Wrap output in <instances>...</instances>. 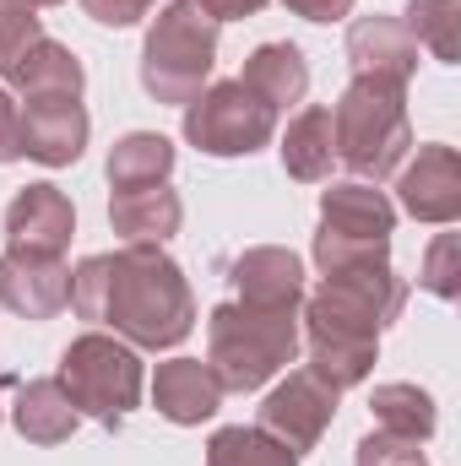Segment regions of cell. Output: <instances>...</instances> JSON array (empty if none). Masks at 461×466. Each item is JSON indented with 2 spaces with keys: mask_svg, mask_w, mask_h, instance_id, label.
Wrapping results in <instances>:
<instances>
[{
  "mask_svg": "<svg viewBox=\"0 0 461 466\" xmlns=\"http://www.w3.org/2000/svg\"><path fill=\"white\" fill-rule=\"evenodd\" d=\"M71 309L82 320L115 326L119 342L147 352L179 348L196 331V293L163 244H125L115 255H87L71 271Z\"/></svg>",
  "mask_w": 461,
  "mask_h": 466,
  "instance_id": "cell-1",
  "label": "cell"
},
{
  "mask_svg": "<svg viewBox=\"0 0 461 466\" xmlns=\"http://www.w3.org/2000/svg\"><path fill=\"white\" fill-rule=\"evenodd\" d=\"M407 309V282L396 277L391 260H358L343 271H321V288L304 293L299 320H304V348L310 363L332 390H353L369 380L380 331L402 320Z\"/></svg>",
  "mask_w": 461,
  "mask_h": 466,
  "instance_id": "cell-2",
  "label": "cell"
},
{
  "mask_svg": "<svg viewBox=\"0 0 461 466\" xmlns=\"http://www.w3.org/2000/svg\"><path fill=\"white\" fill-rule=\"evenodd\" d=\"M293 358H299V309H261L229 299L207 315V369L218 374L223 396L261 390Z\"/></svg>",
  "mask_w": 461,
  "mask_h": 466,
  "instance_id": "cell-3",
  "label": "cell"
},
{
  "mask_svg": "<svg viewBox=\"0 0 461 466\" xmlns=\"http://www.w3.org/2000/svg\"><path fill=\"white\" fill-rule=\"evenodd\" d=\"M332 141H337V163L353 179H369V185L391 179L402 168V157L413 152L407 87L353 76L343 98L332 104Z\"/></svg>",
  "mask_w": 461,
  "mask_h": 466,
  "instance_id": "cell-4",
  "label": "cell"
},
{
  "mask_svg": "<svg viewBox=\"0 0 461 466\" xmlns=\"http://www.w3.org/2000/svg\"><path fill=\"white\" fill-rule=\"evenodd\" d=\"M212 66H218V22L201 11V0H169L158 11V22L147 27V44H141L147 98L185 109L212 82Z\"/></svg>",
  "mask_w": 461,
  "mask_h": 466,
  "instance_id": "cell-5",
  "label": "cell"
},
{
  "mask_svg": "<svg viewBox=\"0 0 461 466\" xmlns=\"http://www.w3.org/2000/svg\"><path fill=\"white\" fill-rule=\"evenodd\" d=\"M71 396V407L104 429H119L136 401H141V358L130 342L104 337V331H87L77 337L71 348L60 352V374H55Z\"/></svg>",
  "mask_w": 461,
  "mask_h": 466,
  "instance_id": "cell-6",
  "label": "cell"
},
{
  "mask_svg": "<svg viewBox=\"0 0 461 466\" xmlns=\"http://www.w3.org/2000/svg\"><path fill=\"white\" fill-rule=\"evenodd\" d=\"M396 207L369 179H337L321 196V233H315V266L343 271L358 260H391Z\"/></svg>",
  "mask_w": 461,
  "mask_h": 466,
  "instance_id": "cell-7",
  "label": "cell"
},
{
  "mask_svg": "<svg viewBox=\"0 0 461 466\" xmlns=\"http://www.w3.org/2000/svg\"><path fill=\"white\" fill-rule=\"evenodd\" d=\"M277 136V109L261 104L239 76L207 82L201 98L185 104V141L207 157H250Z\"/></svg>",
  "mask_w": 461,
  "mask_h": 466,
  "instance_id": "cell-8",
  "label": "cell"
},
{
  "mask_svg": "<svg viewBox=\"0 0 461 466\" xmlns=\"http://www.w3.org/2000/svg\"><path fill=\"white\" fill-rule=\"evenodd\" d=\"M337 396H343V390H332L315 369H293L282 385L266 390L255 429H266L277 445H288L293 456H304V451H315V445L326 440V429H332V418H337Z\"/></svg>",
  "mask_w": 461,
  "mask_h": 466,
  "instance_id": "cell-9",
  "label": "cell"
},
{
  "mask_svg": "<svg viewBox=\"0 0 461 466\" xmlns=\"http://www.w3.org/2000/svg\"><path fill=\"white\" fill-rule=\"evenodd\" d=\"M396 201H402L407 218L435 223V228H451L461 218V157H456V147H446V141L418 147V157L396 168Z\"/></svg>",
  "mask_w": 461,
  "mask_h": 466,
  "instance_id": "cell-10",
  "label": "cell"
},
{
  "mask_svg": "<svg viewBox=\"0 0 461 466\" xmlns=\"http://www.w3.org/2000/svg\"><path fill=\"white\" fill-rule=\"evenodd\" d=\"M0 309L22 320H55L71 309V266L66 255H27L5 249L0 255Z\"/></svg>",
  "mask_w": 461,
  "mask_h": 466,
  "instance_id": "cell-11",
  "label": "cell"
},
{
  "mask_svg": "<svg viewBox=\"0 0 461 466\" xmlns=\"http://www.w3.org/2000/svg\"><path fill=\"white\" fill-rule=\"evenodd\" d=\"M22 157L44 163V168H66L82 157L93 119L82 109V98H22Z\"/></svg>",
  "mask_w": 461,
  "mask_h": 466,
  "instance_id": "cell-12",
  "label": "cell"
},
{
  "mask_svg": "<svg viewBox=\"0 0 461 466\" xmlns=\"http://www.w3.org/2000/svg\"><path fill=\"white\" fill-rule=\"evenodd\" d=\"M77 233V207L60 185H27L5 207V249L27 255H66Z\"/></svg>",
  "mask_w": 461,
  "mask_h": 466,
  "instance_id": "cell-13",
  "label": "cell"
},
{
  "mask_svg": "<svg viewBox=\"0 0 461 466\" xmlns=\"http://www.w3.org/2000/svg\"><path fill=\"white\" fill-rule=\"evenodd\" d=\"M233 299L261 309H299L304 304V260L282 244H255L229 266Z\"/></svg>",
  "mask_w": 461,
  "mask_h": 466,
  "instance_id": "cell-14",
  "label": "cell"
},
{
  "mask_svg": "<svg viewBox=\"0 0 461 466\" xmlns=\"http://www.w3.org/2000/svg\"><path fill=\"white\" fill-rule=\"evenodd\" d=\"M347 66L353 76H374V82H396L407 87L418 71V44L407 38L402 16H358L347 27Z\"/></svg>",
  "mask_w": 461,
  "mask_h": 466,
  "instance_id": "cell-15",
  "label": "cell"
},
{
  "mask_svg": "<svg viewBox=\"0 0 461 466\" xmlns=\"http://www.w3.org/2000/svg\"><path fill=\"white\" fill-rule=\"evenodd\" d=\"M152 407H158L169 423L196 429V423H207V418L223 407V385H218V374H212L201 358H169V363H158V374H152Z\"/></svg>",
  "mask_w": 461,
  "mask_h": 466,
  "instance_id": "cell-16",
  "label": "cell"
},
{
  "mask_svg": "<svg viewBox=\"0 0 461 466\" xmlns=\"http://www.w3.org/2000/svg\"><path fill=\"white\" fill-rule=\"evenodd\" d=\"M109 223L125 244H169L185 223V201L169 179L163 185H125L109 201Z\"/></svg>",
  "mask_w": 461,
  "mask_h": 466,
  "instance_id": "cell-17",
  "label": "cell"
},
{
  "mask_svg": "<svg viewBox=\"0 0 461 466\" xmlns=\"http://www.w3.org/2000/svg\"><path fill=\"white\" fill-rule=\"evenodd\" d=\"M5 82H11L22 98H82V87H87V71H82V60H77L66 44H55V38H38L33 49H22V55L11 60Z\"/></svg>",
  "mask_w": 461,
  "mask_h": 466,
  "instance_id": "cell-18",
  "label": "cell"
},
{
  "mask_svg": "<svg viewBox=\"0 0 461 466\" xmlns=\"http://www.w3.org/2000/svg\"><path fill=\"white\" fill-rule=\"evenodd\" d=\"M11 423L27 445H66L82 423V412L71 407L66 385L60 380H22L16 385V407H11Z\"/></svg>",
  "mask_w": 461,
  "mask_h": 466,
  "instance_id": "cell-19",
  "label": "cell"
},
{
  "mask_svg": "<svg viewBox=\"0 0 461 466\" xmlns=\"http://www.w3.org/2000/svg\"><path fill=\"white\" fill-rule=\"evenodd\" d=\"M239 82H244L261 104H271V109L304 104V93H310L304 49H299V44H261V49H250V60H244Z\"/></svg>",
  "mask_w": 461,
  "mask_h": 466,
  "instance_id": "cell-20",
  "label": "cell"
},
{
  "mask_svg": "<svg viewBox=\"0 0 461 466\" xmlns=\"http://www.w3.org/2000/svg\"><path fill=\"white\" fill-rule=\"evenodd\" d=\"M282 168L288 179L299 185H326L332 179V163H337V141H332V109H299L282 130Z\"/></svg>",
  "mask_w": 461,
  "mask_h": 466,
  "instance_id": "cell-21",
  "label": "cell"
},
{
  "mask_svg": "<svg viewBox=\"0 0 461 466\" xmlns=\"http://www.w3.org/2000/svg\"><path fill=\"white\" fill-rule=\"evenodd\" d=\"M369 412H374V429L385 434H402V440H435L440 429V412H435V396L407 385V380H385L369 390Z\"/></svg>",
  "mask_w": 461,
  "mask_h": 466,
  "instance_id": "cell-22",
  "label": "cell"
},
{
  "mask_svg": "<svg viewBox=\"0 0 461 466\" xmlns=\"http://www.w3.org/2000/svg\"><path fill=\"white\" fill-rule=\"evenodd\" d=\"M174 174V141L158 130H130L109 147V185H163Z\"/></svg>",
  "mask_w": 461,
  "mask_h": 466,
  "instance_id": "cell-23",
  "label": "cell"
},
{
  "mask_svg": "<svg viewBox=\"0 0 461 466\" xmlns=\"http://www.w3.org/2000/svg\"><path fill=\"white\" fill-rule=\"evenodd\" d=\"M407 38L418 44V55L440 60V66H456L461 55V0H407V16H402Z\"/></svg>",
  "mask_w": 461,
  "mask_h": 466,
  "instance_id": "cell-24",
  "label": "cell"
},
{
  "mask_svg": "<svg viewBox=\"0 0 461 466\" xmlns=\"http://www.w3.org/2000/svg\"><path fill=\"white\" fill-rule=\"evenodd\" d=\"M207 466H299V456L288 445H277L266 429H218L207 445Z\"/></svg>",
  "mask_w": 461,
  "mask_h": 466,
  "instance_id": "cell-25",
  "label": "cell"
},
{
  "mask_svg": "<svg viewBox=\"0 0 461 466\" xmlns=\"http://www.w3.org/2000/svg\"><path fill=\"white\" fill-rule=\"evenodd\" d=\"M418 288L435 299L461 293V233H435V244L424 249V266H418Z\"/></svg>",
  "mask_w": 461,
  "mask_h": 466,
  "instance_id": "cell-26",
  "label": "cell"
},
{
  "mask_svg": "<svg viewBox=\"0 0 461 466\" xmlns=\"http://www.w3.org/2000/svg\"><path fill=\"white\" fill-rule=\"evenodd\" d=\"M44 38V22H38V5L33 0H0V76L11 71V60L22 49H33Z\"/></svg>",
  "mask_w": 461,
  "mask_h": 466,
  "instance_id": "cell-27",
  "label": "cell"
},
{
  "mask_svg": "<svg viewBox=\"0 0 461 466\" xmlns=\"http://www.w3.org/2000/svg\"><path fill=\"white\" fill-rule=\"evenodd\" d=\"M353 466H429V461H424L418 440H402V434L374 429V434H364V440H358Z\"/></svg>",
  "mask_w": 461,
  "mask_h": 466,
  "instance_id": "cell-28",
  "label": "cell"
},
{
  "mask_svg": "<svg viewBox=\"0 0 461 466\" xmlns=\"http://www.w3.org/2000/svg\"><path fill=\"white\" fill-rule=\"evenodd\" d=\"M158 0H82V11L104 27H136L141 16H152Z\"/></svg>",
  "mask_w": 461,
  "mask_h": 466,
  "instance_id": "cell-29",
  "label": "cell"
},
{
  "mask_svg": "<svg viewBox=\"0 0 461 466\" xmlns=\"http://www.w3.org/2000/svg\"><path fill=\"white\" fill-rule=\"evenodd\" d=\"M0 163H22V115L5 82H0Z\"/></svg>",
  "mask_w": 461,
  "mask_h": 466,
  "instance_id": "cell-30",
  "label": "cell"
},
{
  "mask_svg": "<svg viewBox=\"0 0 461 466\" xmlns=\"http://www.w3.org/2000/svg\"><path fill=\"white\" fill-rule=\"evenodd\" d=\"M293 16H304V22H343L353 16V0H282Z\"/></svg>",
  "mask_w": 461,
  "mask_h": 466,
  "instance_id": "cell-31",
  "label": "cell"
},
{
  "mask_svg": "<svg viewBox=\"0 0 461 466\" xmlns=\"http://www.w3.org/2000/svg\"><path fill=\"white\" fill-rule=\"evenodd\" d=\"M201 11L223 27V22H239V16H255V11H266V0H201Z\"/></svg>",
  "mask_w": 461,
  "mask_h": 466,
  "instance_id": "cell-32",
  "label": "cell"
},
{
  "mask_svg": "<svg viewBox=\"0 0 461 466\" xmlns=\"http://www.w3.org/2000/svg\"><path fill=\"white\" fill-rule=\"evenodd\" d=\"M33 5H38V11H44V5H60V0H33Z\"/></svg>",
  "mask_w": 461,
  "mask_h": 466,
  "instance_id": "cell-33",
  "label": "cell"
},
{
  "mask_svg": "<svg viewBox=\"0 0 461 466\" xmlns=\"http://www.w3.org/2000/svg\"><path fill=\"white\" fill-rule=\"evenodd\" d=\"M0 385H5V380H0Z\"/></svg>",
  "mask_w": 461,
  "mask_h": 466,
  "instance_id": "cell-34",
  "label": "cell"
}]
</instances>
